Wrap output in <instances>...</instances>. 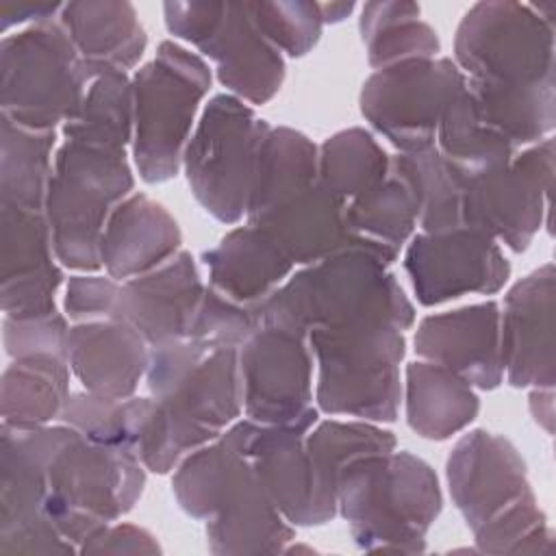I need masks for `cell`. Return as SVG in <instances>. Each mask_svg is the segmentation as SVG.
<instances>
[{"mask_svg": "<svg viewBox=\"0 0 556 556\" xmlns=\"http://www.w3.org/2000/svg\"><path fill=\"white\" fill-rule=\"evenodd\" d=\"M395 252L356 239L334 254L304 265L252 313L256 326L300 334L354 321H384L408 330L415 308L389 271Z\"/></svg>", "mask_w": 556, "mask_h": 556, "instance_id": "1", "label": "cell"}, {"mask_svg": "<svg viewBox=\"0 0 556 556\" xmlns=\"http://www.w3.org/2000/svg\"><path fill=\"white\" fill-rule=\"evenodd\" d=\"M450 495L484 554H549L552 530L536 504L517 447L471 430L447 456Z\"/></svg>", "mask_w": 556, "mask_h": 556, "instance_id": "2", "label": "cell"}, {"mask_svg": "<svg viewBox=\"0 0 556 556\" xmlns=\"http://www.w3.org/2000/svg\"><path fill=\"white\" fill-rule=\"evenodd\" d=\"M17 434L41 458L48 476L46 510L76 547L132 510L143 493L146 467L128 450L98 445L67 424Z\"/></svg>", "mask_w": 556, "mask_h": 556, "instance_id": "3", "label": "cell"}, {"mask_svg": "<svg viewBox=\"0 0 556 556\" xmlns=\"http://www.w3.org/2000/svg\"><path fill=\"white\" fill-rule=\"evenodd\" d=\"M441 506L434 469L410 452L358 456L339 471L337 513L361 549L424 552Z\"/></svg>", "mask_w": 556, "mask_h": 556, "instance_id": "4", "label": "cell"}, {"mask_svg": "<svg viewBox=\"0 0 556 556\" xmlns=\"http://www.w3.org/2000/svg\"><path fill=\"white\" fill-rule=\"evenodd\" d=\"M317 361V406L328 415L395 421L402 400L404 330L384 321L315 328L306 334Z\"/></svg>", "mask_w": 556, "mask_h": 556, "instance_id": "5", "label": "cell"}, {"mask_svg": "<svg viewBox=\"0 0 556 556\" xmlns=\"http://www.w3.org/2000/svg\"><path fill=\"white\" fill-rule=\"evenodd\" d=\"M146 382L182 456L217 439L243 410L239 348H208L191 339L150 348Z\"/></svg>", "mask_w": 556, "mask_h": 556, "instance_id": "6", "label": "cell"}, {"mask_svg": "<svg viewBox=\"0 0 556 556\" xmlns=\"http://www.w3.org/2000/svg\"><path fill=\"white\" fill-rule=\"evenodd\" d=\"M132 187L126 152L65 139L54 154L43 204L56 261L87 274L98 271L106 219Z\"/></svg>", "mask_w": 556, "mask_h": 556, "instance_id": "7", "label": "cell"}, {"mask_svg": "<svg viewBox=\"0 0 556 556\" xmlns=\"http://www.w3.org/2000/svg\"><path fill=\"white\" fill-rule=\"evenodd\" d=\"M132 80V159L141 180H172L180 165L200 102L211 89L202 56L176 41H161Z\"/></svg>", "mask_w": 556, "mask_h": 556, "instance_id": "8", "label": "cell"}, {"mask_svg": "<svg viewBox=\"0 0 556 556\" xmlns=\"http://www.w3.org/2000/svg\"><path fill=\"white\" fill-rule=\"evenodd\" d=\"M89 72L59 20L30 24L0 43L2 117L50 132L80 111Z\"/></svg>", "mask_w": 556, "mask_h": 556, "instance_id": "9", "label": "cell"}, {"mask_svg": "<svg viewBox=\"0 0 556 556\" xmlns=\"http://www.w3.org/2000/svg\"><path fill=\"white\" fill-rule=\"evenodd\" d=\"M269 124L230 93L208 100L187 141L182 167L193 198L222 224H237L248 202Z\"/></svg>", "mask_w": 556, "mask_h": 556, "instance_id": "10", "label": "cell"}, {"mask_svg": "<svg viewBox=\"0 0 556 556\" xmlns=\"http://www.w3.org/2000/svg\"><path fill=\"white\" fill-rule=\"evenodd\" d=\"M454 63L469 80L513 87L554 83V24L532 4H473L454 37Z\"/></svg>", "mask_w": 556, "mask_h": 556, "instance_id": "11", "label": "cell"}, {"mask_svg": "<svg viewBox=\"0 0 556 556\" xmlns=\"http://www.w3.org/2000/svg\"><path fill=\"white\" fill-rule=\"evenodd\" d=\"M165 26L215 63L230 96L265 104L282 87L285 59L256 28L248 2H165Z\"/></svg>", "mask_w": 556, "mask_h": 556, "instance_id": "12", "label": "cell"}, {"mask_svg": "<svg viewBox=\"0 0 556 556\" xmlns=\"http://www.w3.org/2000/svg\"><path fill=\"white\" fill-rule=\"evenodd\" d=\"M467 78L452 59H410L376 70L361 89L363 117L397 150L434 146L445 106Z\"/></svg>", "mask_w": 556, "mask_h": 556, "instance_id": "13", "label": "cell"}, {"mask_svg": "<svg viewBox=\"0 0 556 556\" xmlns=\"http://www.w3.org/2000/svg\"><path fill=\"white\" fill-rule=\"evenodd\" d=\"M554 139L545 137L506 165L465 176L463 228H473L523 252L547 215Z\"/></svg>", "mask_w": 556, "mask_h": 556, "instance_id": "14", "label": "cell"}, {"mask_svg": "<svg viewBox=\"0 0 556 556\" xmlns=\"http://www.w3.org/2000/svg\"><path fill=\"white\" fill-rule=\"evenodd\" d=\"M243 410L261 426L308 430L313 406V352L306 334L261 324L239 348Z\"/></svg>", "mask_w": 556, "mask_h": 556, "instance_id": "15", "label": "cell"}, {"mask_svg": "<svg viewBox=\"0 0 556 556\" xmlns=\"http://www.w3.org/2000/svg\"><path fill=\"white\" fill-rule=\"evenodd\" d=\"M404 269L424 306L467 293H497L510 276V263L497 241L473 228L415 235L404 254Z\"/></svg>", "mask_w": 556, "mask_h": 556, "instance_id": "16", "label": "cell"}, {"mask_svg": "<svg viewBox=\"0 0 556 556\" xmlns=\"http://www.w3.org/2000/svg\"><path fill=\"white\" fill-rule=\"evenodd\" d=\"M48 476L41 458L17 432L2 426L0 447V554L78 552L48 510Z\"/></svg>", "mask_w": 556, "mask_h": 556, "instance_id": "17", "label": "cell"}, {"mask_svg": "<svg viewBox=\"0 0 556 556\" xmlns=\"http://www.w3.org/2000/svg\"><path fill=\"white\" fill-rule=\"evenodd\" d=\"M500 354L510 387L552 389L554 358V265L545 263L510 287L500 313Z\"/></svg>", "mask_w": 556, "mask_h": 556, "instance_id": "18", "label": "cell"}, {"mask_svg": "<svg viewBox=\"0 0 556 556\" xmlns=\"http://www.w3.org/2000/svg\"><path fill=\"white\" fill-rule=\"evenodd\" d=\"M2 206L0 235V300L9 317L56 313L54 295L63 271L54 263L52 232L43 211Z\"/></svg>", "mask_w": 556, "mask_h": 556, "instance_id": "19", "label": "cell"}, {"mask_svg": "<svg viewBox=\"0 0 556 556\" xmlns=\"http://www.w3.org/2000/svg\"><path fill=\"white\" fill-rule=\"evenodd\" d=\"M206 287L195 258L180 250L165 265L119 282L109 319L132 326L150 348L187 339Z\"/></svg>", "mask_w": 556, "mask_h": 556, "instance_id": "20", "label": "cell"}, {"mask_svg": "<svg viewBox=\"0 0 556 556\" xmlns=\"http://www.w3.org/2000/svg\"><path fill=\"white\" fill-rule=\"evenodd\" d=\"M413 343L417 356L452 369L471 387L491 391L504 380L500 304L493 300L424 317Z\"/></svg>", "mask_w": 556, "mask_h": 556, "instance_id": "21", "label": "cell"}, {"mask_svg": "<svg viewBox=\"0 0 556 556\" xmlns=\"http://www.w3.org/2000/svg\"><path fill=\"white\" fill-rule=\"evenodd\" d=\"M67 363L85 391L126 400L150 365V345L128 324L91 319L70 328Z\"/></svg>", "mask_w": 556, "mask_h": 556, "instance_id": "22", "label": "cell"}, {"mask_svg": "<svg viewBox=\"0 0 556 556\" xmlns=\"http://www.w3.org/2000/svg\"><path fill=\"white\" fill-rule=\"evenodd\" d=\"M180 243V228L167 208L146 193H130L106 219L100 263L111 278L124 282L172 261Z\"/></svg>", "mask_w": 556, "mask_h": 556, "instance_id": "23", "label": "cell"}, {"mask_svg": "<svg viewBox=\"0 0 556 556\" xmlns=\"http://www.w3.org/2000/svg\"><path fill=\"white\" fill-rule=\"evenodd\" d=\"M208 287L226 300L254 311L291 274L293 261L258 226H239L202 254Z\"/></svg>", "mask_w": 556, "mask_h": 556, "instance_id": "24", "label": "cell"}, {"mask_svg": "<svg viewBox=\"0 0 556 556\" xmlns=\"http://www.w3.org/2000/svg\"><path fill=\"white\" fill-rule=\"evenodd\" d=\"M291 539L293 528L265 493L248 456L206 521L208 549L213 554H278Z\"/></svg>", "mask_w": 556, "mask_h": 556, "instance_id": "25", "label": "cell"}, {"mask_svg": "<svg viewBox=\"0 0 556 556\" xmlns=\"http://www.w3.org/2000/svg\"><path fill=\"white\" fill-rule=\"evenodd\" d=\"M89 74L128 72L146 52L148 37L130 2L83 0L63 4L59 17Z\"/></svg>", "mask_w": 556, "mask_h": 556, "instance_id": "26", "label": "cell"}, {"mask_svg": "<svg viewBox=\"0 0 556 556\" xmlns=\"http://www.w3.org/2000/svg\"><path fill=\"white\" fill-rule=\"evenodd\" d=\"M345 204L317 180L250 226L269 232L293 265H311L354 241L345 224Z\"/></svg>", "mask_w": 556, "mask_h": 556, "instance_id": "27", "label": "cell"}, {"mask_svg": "<svg viewBox=\"0 0 556 556\" xmlns=\"http://www.w3.org/2000/svg\"><path fill=\"white\" fill-rule=\"evenodd\" d=\"M248 456L282 517L293 526H319L304 430L256 424Z\"/></svg>", "mask_w": 556, "mask_h": 556, "instance_id": "28", "label": "cell"}, {"mask_svg": "<svg viewBox=\"0 0 556 556\" xmlns=\"http://www.w3.org/2000/svg\"><path fill=\"white\" fill-rule=\"evenodd\" d=\"M406 421L430 441H445L465 430L480 410L473 387L452 369L415 361L406 367Z\"/></svg>", "mask_w": 556, "mask_h": 556, "instance_id": "29", "label": "cell"}, {"mask_svg": "<svg viewBox=\"0 0 556 556\" xmlns=\"http://www.w3.org/2000/svg\"><path fill=\"white\" fill-rule=\"evenodd\" d=\"M70 397V363L56 354L13 358L2 374V426L28 432L61 417Z\"/></svg>", "mask_w": 556, "mask_h": 556, "instance_id": "30", "label": "cell"}, {"mask_svg": "<svg viewBox=\"0 0 556 556\" xmlns=\"http://www.w3.org/2000/svg\"><path fill=\"white\" fill-rule=\"evenodd\" d=\"M393 432L367 421H321L304 437L313 471L315 510L319 523L337 515V480L343 465L358 456L384 454L395 450Z\"/></svg>", "mask_w": 556, "mask_h": 556, "instance_id": "31", "label": "cell"}, {"mask_svg": "<svg viewBox=\"0 0 556 556\" xmlns=\"http://www.w3.org/2000/svg\"><path fill=\"white\" fill-rule=\"evenodd\" d=\"M317 146L300 130L269 128L248 202V224L317 182Z\"/></svg>", "mask_w": 556, "mask_h": 556, "instance_id": "32", "label": "cell"}, {"mask_svg": "<svg viewBox=\"0 0 556 556\" xmlns=\"http://www.w3.org/2000/svg\"><path fill=\"white\" fill-rule=\"evenodd\" d=\"M389 172L408 187L424 232L463 228L465 174L450 165L434 146L391 156Z\"/></svg>", "mask_w": 556, "mask_h": 556, "instance_id": "33", "label": "cell"}, {"mask_svg": "<svg viewBox=\"0 0 556 556\" xmlns=\"http://www.w3.org/2000/svg\"><path fill=\"white\" fill-rule=\"evenodd\" d=\"M467 91L486 126L502 135L515 150L549 137L556 124V87H513L467 78Z\"/></svg>", "mask_w": 556, "mask_h": 556, "instance_id": "34", "label": "cell"}, {"mask_svg": "<svg viewBox=\"0 0 556 556\" xmlns=\"http://www.w3.org/2000/svg\"><path fill=\"white\" fill-rule=\"evenodd\" d=\"M132 80L126 72L104 70L89 74L80 111L63 124V137L85 146L126 152V146L132 143Z\"/></svg>", "mask_w": 556, "mask_h": 556, "instance_id": "35", "label": "cell"}, {"mask_svg": "<svg viewBox=\"0 0 556 556\" xmlns=\"http://www.w3.org/2000/svg\"><path fill=\"white\" fill-rule=\"evenodd\" d=\"M415 2H367L358 17L367 61L380 70L410 59H434L441 41L430 24L419 17Z\"/></svg>", "mask_w": 556, "mask_h": 556, "instance_id": "36", "label": "cell"}, {"mask_svg": "<svg viewBox=\"0 0 556 556\" xmlns=\"http://www.w3.org/2000/svg\"><path fill=\"white\" fill-rule=\"evenodd\" d=\"M2 165L0 204L43 211L48 182L52 176L54 130L41 132L2 117Z\"/></svg>", "mask_w": 556, "mask_h": 556, "instance_id": "37", "label": "cell"}, {"mask_svg": "<svg viewBox=\"0 0 556 556\" xmlns=\"http://www.w3.org/2000/svg\"><path fill=\"white\" fill-rule=\"evenodd\" d=\"M434 148L465 176L502 167L515 156V148L482 122L467 85L445 106L437 128Z\"/></svg>", "mask_w": 556, "mask_h": 556, "instance_id": "38", "label": "cell"}, {"mask_svg": "<svg viewBox=\"0 0 556 556\" xmlns=\"http://www.w3.org/2000/svg\"><path fill=\"white\" fill-rule=\"evenodd\" d=\"M391 156L371 132L345 128L328 137L317 154V180L337 198L350 202L389 176Z\"/></svg>", "mask_w": 556, "mask_h": 556, "instance_id": "39", "label": "cell"}, {"mask_svg": "<svg viewBox=\"0 0 556 556\" xmlns=\"http://www.w3.org/2000/svg\"><path fill=\"white\" fill-rule=\"evenodd\" d=\"M345 224L352 237L400 252L417 224V206L408 187L389 172V176L345 204Z\"/></svg>", "mask_w": 556, "mask_h": 556, "instance_id": "40", "label": "cell"}, {"mask_svg": "<svg viewBox=\"0 0 556 556\" xmlns=\"http://www.w3.org/2000/svg\"><path fill=\"white\" fill-rule=\"evenodd\" d=\"M143 406L146 397L113 400L89 391H76L70 393L59 419L98 445L119 447L135 454Z\"/></svg>", "mask_w": 556, "mask_h": 556, "instance_id": "41", "label": "cell"}, {"mask_svg": "<svg viewBox=\"0 0 556 556\" xmlns=\"http://www.w3.org/2000/svg\"><path fill=\"white\" fill-rule=\"evenodd\" d=\"M256 28L289 56H304L321 37L317 2H248Z\"/></svg>", "mask_w": 556, "mask_h": 556, "instance_id": "42", "label": "cell"}, {"mask_svg": "<svg viewBox=\"0 0 556 556\" xmlns=\"http://www.w3.org/2000/svg\"><path fill=\"white\" fill-rule=\"evenodd\" d=\"M254 313L206 287L187 339L208 348H241L254 332Z\"/></svg>", "mask_w": 556, "mask_h": 556, "instance_id": "43", "label": "cell"}, {"mask_svg": "<svg viewBox=\"0 0 556 556\" xmlns=\"http://www.w3.org/2000/svg\"><path fill=\"white\" fill-rule=\"evenodd\" d=\"M4 348L11 358L30 354H56L67 358L70 328L59 313L39 317H9L2 324Z\"/></svg>", "mask_w": 556, "mask_h": 556, "instance_id": "44", "label": "cell"}, {"mask_svg": "<svg viewBox=\"0 0 556 556\" xmlns=\"http://www.w3.org/2000/svg\"><path fill=\"white\" fill-rule=\"evenodd\" d=\"M119 282L111 276H72L65 287V313L72 319H96V317H111L115 306Z\"/></svg>", "mask_w": 556, "mask_h": 556, "instance_id": "45", "label": "cell"}, {"mask_svg": "<svg viewBox=\"0 0 556 556\" xmlns=\"http://www.w3.org/2000/svg\"><path fill=\"white\" fill-rule=\"evenodd\" d=\"M80 554H159L156 539L132 523L104 526L78 545Z\"/></svg>", "mask_w": 556, "mask_h": 556, "instance_id": "46", "label": "cell"}, {"mask_svg": "<svg viewBox=\"0 0 556 556\" xmlns=\"http://www.w3.org/2000/svg\"><path fill=\"white\" fill-rule=\"evenodd\" d=\"M63 4H56V2H0V28L4 35H9V30L13 26H20V24H26V22H33V24H39V22H48V20H54L59 17Z\"/></svg>", "mask_w": 556, "mask_h": 556, "instance_id": "47", "label": "cell"}, {"mask_svg": "<svg viewBox=\"0 0 556 556\" xmlns=\"http://www.w3.org/2000/svg\"><path fill=\"white\" fill-rule=\"evenodd\" d=\"M530 410L536 424H541L547 432H552L554 421V406H552V389H536L530 395Z\"/></svg>", "mask_w": 556, "mask_h": 556, "instance_id": "48", "label": "cell"}, {"mask_svg": "<svg viewBox=\"0 0 556 556\" xmlns=\"http://www.w3.org/2000/svg\"><path fill=\"white\" fill-rule=\"evenodd\" d=\"M319 13L324 24H337L343 22L352 11H354V2H317Z\"/></svg>", "mask_w": 556, "mask_h": 556, "instance_id": "49", "label": "cell"}]
</instances>
